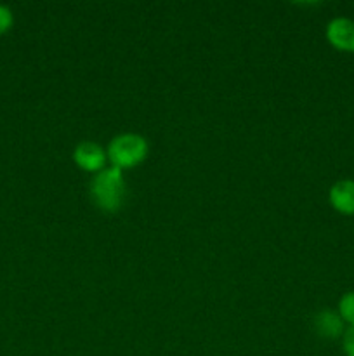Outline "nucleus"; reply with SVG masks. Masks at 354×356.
<instances>
[{
	"label": "nucleus",
	"instance_id": "nucleus-3",
	"mask_svg": "<svg viewBox=\"0 0 354 356\" xmlns=\"http://www.w3.org/2000/svg\"><path fill=\"white\" fill-rule=\"evenodd\" d=\"M73 160L76 165L87 172H101L106 165L108 155L97 143L83 141L76 145L75 152H73Z\"/></svg>",
	"mask_w": 354,
	"mask_h": 356
},
{
	"label": "nucleus",
	"instance_id": "nucleus-2",
	"mask_svg": "<svg viewBox=\"0 0 354 356\" xmlns=\"http://www.w3.org/2000/svg\"><path fill=\"white\" fill-rule=\"evenodd\" d=\"M106 155L111 162V167H117L120 170L132 169L146 159L148 143L142 136L125 132V134H118L111 139Z\"/></svg>",
	"mask_w": 354,
	"mask_h": 356
},
{
	"label": "nucleus",
	"instance_id": "nucleus-8",
	"mask_svg": "<svg viewBox=\"0 0 354 356\" xmlns=\"http://www.w3.org/2000/svg\"><path fill=\"white\" fill-rule=\"evenodd\" d=\"M14 23V17H12V10L9 9L7 6H0V35L6 33Z\"/></svg>",
	"mask_w": 354,
	"mask_h": 356
},
{
	"label": "nucleus",
	"instance_id": "nucleus-1",
	"mask_svg": "<svg viewBox=\"0 0 354 356\" xmlns=\"http://www.w3.org/2000/svg\"><path fill=\"white\" fill-rule=\"evenodd\" d=\"M125 191L127 186H125L124 174L117 167L103 169L90 183V197L94 204L106 214H113L124 205Z\"/></svg>",
	"mask_w": 354,
	"mask_h": 356
},
{
	"label": "nucleus",
	"instance_id": "nucleus-7",
	"mask_svg": "<svg viewBox=\"0 0 354 356\" xmlns=\"http://www.w3.org/2000/svg\"><path fill=\"white\" fill-rule=\"evenodd\" d=\"M339 315L349 327H354V292H347L340 298Z\"/></svg>",
	"mask_w": 354,
	"mask_h": 356
},
{
	"label": "nucleus",
	"instance_id": "nucleus-9",
	"mask_svg": "<svg viewBox=\"0 0 354 356\" xmlns=\"http://www.w3.org/2000/svg\"><path fill=\"white\" fill-rule=\"evenodd\" d=\"M342 348L346 356H354V327H349V329L344 332Z\"/></svg>",
	"mask_w": 354,
	"mask_h": 356
},
{
	"label": "nucleus",
	"instance_id": "nucleus-5",
	"mask_svg": "<svg viewBox=\"0 0 354 356\" xmlns=\"http://www.w3.org/2000/svg\"><path fill=\"white\" fill-rule=\"evenodd\" d=\"M330 204L337 212L344 216H354V181L342 179L337 181L330 188Z\"/></svg>",
	"mask_w": 354,
	"mask_h": 356
},
{
	"label": "nucleus",
	"instance_id": "nucleus-6",
	"mask_svg": "<svg viewBox=\"0 0 354 356\" xmlns=\"http://www.w3.org/2000/svg\"><path fill=\"white\" fill-rule=\"evenodd\" d=\"M314 330L318 332V336L325 337V339H337V337L344 336V320L340 318L339 313L330 312H319L314 316Z\"/></svg>",
	"mask_w": 354,
	"mask_h": 356
},
{
	"label": "nucleus",
	"instance_id": "nucleus-4",
	"mask_svg": "<svg viewBox=\"0 0 354 356\" xmlns=\"http://www.w3.org/2000/svg\"><path fill=\"white\" fill-rule=\"evenodd\" d=\"M326 40L339 51L354 52V21L335 17L326 26Z\"/></svg>",
	"mask_w": 354,
	"mask_h": 356
}]
</instances>
